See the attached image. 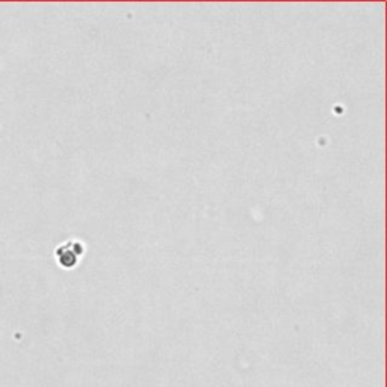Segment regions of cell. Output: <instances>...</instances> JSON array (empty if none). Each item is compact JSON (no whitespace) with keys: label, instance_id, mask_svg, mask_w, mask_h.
Instances as JSON below:
<instances>
[{"label":"cell","instance_id":"6da1fadb","mask_svg":"<svg viewBox=\"0 0 387 387\" xmlns=\"http://www.w3.org/2000/svg\"><path fill=\"white\" fill-rule=\"evenodd\" d=\"M83 253H85V247L80 241H68L62 247L58 248L56 256L64 268H74L79 262V257Z\"/></svg>","mask_w":387,"mask_h":387}]
</instances>
